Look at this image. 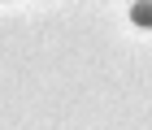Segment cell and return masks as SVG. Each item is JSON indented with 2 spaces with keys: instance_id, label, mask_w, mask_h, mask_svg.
<instances>
[{
  "instance_id": "cell-1",
  "label": "cell",
  "mask_w": 152,
  "mask_h": 130,
  "mask_svg": "<svg viewBox=\"0 0 152 130\" xmlns=\"http://www.w3.org/2000/svg\"><path fill=\"white\" fill-rule=\"evenodd\" d=\"M130 22L139 31H152V0H135L130 4Z\"/></svg>"
}]
</instances>
